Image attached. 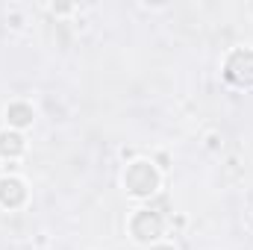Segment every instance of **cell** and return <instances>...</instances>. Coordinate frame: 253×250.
Here are the masks:
<instances>
[{
	"instance_id": "obj_1",
	"label": "cell",
	"mask_w": 253,
	"mask_h": 250,
	"mask_svg": "<svg viewBox=\"0 0 253 250\" xmlns=\"http://www.w3.org/2000/svg\"><path fill=\"white\" fill-rule=\"evenodd\" d=\"M121 183H124V191L129 197L147 200V197H153V194L159 191V186H162V171H159L150 159H132V162L126 165Z\"/></svg>"
},
{
	"instance_id": "obj_2",
	"label": "cell",
	"mask_w": 253,
	"mask_h": 250,
	"mask_svg": "<svg viewBox=\"0 0 253 250\" xmlns=\"http://www.w3.org/2000/svg\"><path fill=\"white\" fill-rule=\"evenodd\" d=\"M126 230H129L132 242L150 248V245L162 242V236H165V218H162L159 212H153V209H135V212L129 215Z\"/></svg>"
},
{
	"instance_id": "obj_3",
	"label": "cell",
	"mask_w": 253,
	"mask_h": 250,
	"mask_svg": "<svg viewBox=\"0 0 253 250\" xmlns=\"http://www.w3.org/2000/svg\"><path fill=\"white\" fill-rule=\"evenodd\" d=\"M224 80L236 88H253V50L251 47H236L224 59Z\"/></svg>"
},
{
	"instance_id": "obj_4",
	"label": "cell",
	"mask_w": 253,
	"mask_h": 250,
	"mask_svg": "<svg viewBox=\"0 0 253 250\" xmlns=\"http://www.w3.org/2000/svg\"><path fill=\"white\" fill-rule=\"evenodd\" d=\"M27 200H30V188H27V183L21 177H15V174L0 177V206L3 209H9V212L21 209Z\"/></svg>"
},
{
	"instance_id": "obj_5",
	"label": "cell",
	"mask_w": 253,
	"mask_h": 250,
	"mask_svg": "<svg viewBox=\"0 0 253 250\" xmlns=\"http://www.w3.org/2000/svg\"><path fill=\"white\" fill-rule=\"evenodd\" d=\"M33 121H36V109H33L30 100H9L6 103V126L9 129L24 132V129L33 126Z\"/></svg>"
},
{
	"instance_id": "obj_6",
	"label": "cell",
	"mask_w": 253,
	"mask_h": 250,
	"mask_svg": "<svg viewBox=\"0 0 253 250\" xmlns=\"http://www.w3.org/2000/svg\"><path fill=\"white\" fill-rule=\"evenodd\" d=\"M27 153V138H24V132H18V129H0V159H9V162H15V159H21Z\"/></svg>"
},
{
	"instance_id": "obj_7",
	"label": "cell",
	"mask_w": 253,
	"mask_h": 250,
	"mask_svg": "<svg viewBox=\"0 0 253 250\" xmlns=\"http://www.w3.org/2000/svg\"><path fill=\"white\" fill-rule=\"evenodd\" d=\"M6 24H9L12 30H24V12H18V9L6 12Z\"/></svg>"
},
{
	"instance_id": "obj_8",
	"label": "cell",
	"mask_w": 253,
	"mask_h": 250,
	"mask_svg": "<svg viewBox=\"0 0 253 250\" xmlns=\"http://www.w3.org/2000/svg\"><path fill=\"white\" fill-rule=\"evenodd\" d=\"M206 147H209V150H218V147H221V138H218L215 132H209V135H206Z\"/></svg>"
},
{
	"instance_id": "obj_9",
	"label": "cell",
	"mask_w": 253,
	"mask_h": 250,
	"mask_svg": "<svg viewBox=\"0 0 253 250\" xmlns=\"http://www.w3.org/2000/svg\"><path fill=\"white\" fill-rule=\"evenodd\" d=\"M74 9H77V6H50V12H53V15H71Z\"/></svg>"
},
{
	"instance_id": "obj_10",
	"label": "cell",
	"mask_w": 253,
	"mask_h": 250,
	"mask_svg": "<svg viewBox=\"0 0 253 250\" xmlns=\"http://www.w3.org/2000/svg\"><path fill=\"white\" fill-rule=\"evenodd\" d=\"M153 165H156V168H159V171H165V168H168V153H159V156H156V162H153Z\"/></svg>"
},
{
	"instance_id": "obj_11",
	"label": "cell",
	"mask_w": 253,
	"mask_h": 250,
	"mask_svg": "<svg viewBox=\"0 0 253 250\" xmlns=\"http://www.w3.org/2000/svg\"><path fill=\"white\" fill-rule=\"evenodd\" d=\"M147 250H177L174 245H168V242H156V245H150Z\"/></svg>"
}]
</instances>
